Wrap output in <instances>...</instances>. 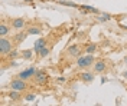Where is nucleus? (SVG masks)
Listing matches in <instances>:
<instances>
[{"mask_svg":"<svg viewBox=\"0 0 127 106\" xmlns=\"http://www.w3.org/2000/svg\"><path fill=\"white\" fill-rule=\"evenodd\" d=\"M48 80H49V77H48V73L45 72V70H38L36 75L33 76V82H35L36 85H39V86L46 85Z\"/></svg>","mask_w":127,"mask_h":106,"instance_id":"obj_4","label":"nucleus"},{"mask_svg":"<svg viewBox=\"0 0 127 106\" xmlns=\"http://www.w3.org/2000/svg\"><path fill=\"white\" fill-rule=\"evenodd\" d=\"M25 1H31V0H25Z\"/></svg>","mask_w":127,"mask_h":106,"instance_id":"obj_23","label":"nucleus"},{"mask_svg":"<svg viewBox=\"0 0 127 106\" xmlns=\"http://www.w3.org/2000/svg\"><path fill=\"white\" fill-rule=\"evenodd\" d=\"M33 53H35V50H33V49L22 50L20 56H22V59H25V60H32V59H33Z\"/></svg>","mask_w":127,"mask_h":106,"instance_id":"obj_14","label":"nucleus"},{"mask_svg":"<svg viewBox=\"0 0 127 106\" xmlns=\"http://www.w3.org/2000/svg\"><path fill=\"white\" fill-rule=\"evenodd\" d=\"M79 77H81V80L85 82V83H91V82L94 80V72L91 73V72H82V73L79 75Z\"/></svg>","mask_w":127,"mask_h":106,"instance_id":"obj_11","label":"nucleus"},{"mask_svg":"<svg viewBox=\"0 0 127 106\" xmlns=\"http://www.w3.org/2000/svg\"><path fill=\"white\" fill-rule=\"evenodd\" d=\"M10 26H12V29H15V30H22L25 26H26V20L22 19V17L12 19V20H10Z\"/></svg>","mask_w":127,"mask_h":106,"instance_id":"obj_7","label":"nucleus"},{"mask_svg":"<svg viewBox=\"0 0 127 106\" xmlns=\"http://www.w3.org/2000/svg\"><path fill=\"white\" fill-rule=\"evenodd\" d=\"M10 27L12 26L7 25L4 20H1V23H0V37H6L9 33H10Z\"/></svg>","mask_w":127,"mask_h":106,"instance_id":"obj_9","label":"nucleus"},{"mask_svg":"<svg viewBox=\"0 0 127 106\" xmlns=\"http://www.w3.org/2000/svg\"><path fill=\"white\" fill-rule=\"evenodd\" d=\"M9 88L13 90H19V92H25L26 89H29V85L26 83V80L20 79V77H16L9 83Z\"/></svg>","mask_w":127,"mask_h":106,"instance_id":"obj_3","label":"nucleus"},{"mask_svg":"<svg viewBox=\"0 0 127 106\" xmlns=\"http://www.w3.org/2000/svg\"><path fill=\"white\" fill-rule=\"evenodd\" d=\"M35 99H36V95L33 92H28L23 95V100H26V102H33Z\"/></svg>","mask_w":127,"mask_h":106,"instance_id":"obj_17","label":"nucleus"},{"mask_svg":"<svg viewBox=\"0 0 127 106\" xmlns=\"http://www.w3.org/2000/svg\"><path fill=\"white\" fill-rule=\"evenodd\" d=\"M43 46H46V40H45V39H38V40L35 42V46H33L35 53H39Z\"/></svg>","mask_w":127,"mask_h":106,"instance_id":"obj_13","label":"nucleus"},{"mask_svg":"<svg viewBox=\"0 0 127 106\" xmlns=\"http://www.w3.org/2000/svg\"><path fill=\"white\" fill-rule=\"evenodd\" d=\"M107 70V62L100 59V60H95L94 65H93V72L94 73H104Z\"/></svg>","mask_w":127,"mask_h":106,"instance_id":"obj_5","label":"nucleus"},{"mask_svg":"<svg viewBox=\"0 0 127 106\" xmlns=\"http://www.w3.org/2000/svg\"><path fill=\"white\" fill-rule=\"evenodd\" d=\"M124 62H126V63H127V57H126V59H124Z\"/></svg>","mask_w":127,"mask_h":106,"instance_id":"obj_22","label":"nucleus"},{"mask_svg":"<svg viewBox=\"0 0 127 106\" xmlns=\"http://www.w3.org/2000/svg\"><path fill=\"white\" fill-rule=\"evenodd\" d=\"M26 36H28V32H19L15 34V37L12 39V40L15 42V45H19V43H22V42L26 39Z\"/></svg>","mask_w":127,"mask_h":106,"instance_id":"obj_12","label":"nucleus"},{"mask_svg":"<svg viewBox=\"0 0 127 106\" xmlns=\"http://www.w3.org/2000/svg\"><path fill=\"white\" fill-rule=\"evenodd\" d=\"M94 62H95L94 56L91 53H87L84 56L77 57V67H79V69H90L94 65Z\"/></svg>","mask_w":127,"mask_h":106,"instance_id":"obj_1","label":"nucleus"},{"mask_svg":"<svg viewBox=\"0 0 127 106\" xmlns=\"http://www.w3.org/2000/svg\"><path fill=\"white\" fill-rule=\"evenodd\" d=\"M19 55H20V53H17V52L13 49V50H12V52H10V53L7 55V56H9V59H15V57H17Z\"/></svg>","mask_w":127,"mask_h":106,"instance_id":"obj_21","label":"nucleus"},{"mask_svg":"<svg viewBox=\"0 0 127 106\" xmlns=\"http://www.w3.org/2000/svg\"><path fill=\"white\" fill-rule=\"evenodd\" d=\"M79 9L85 10V12H91V13H95V15H100V10L95 7H91V6H79Z\"/></svg>","mask_w":127,"mask_h":106,"instance_id":"obj_18","label":"nucleus"},{"mask_svg":"<svg viewBox=\"0 0 127 106\" xmlns=\"http://www.w3.org/2000/svg\"><path fill=\"white\" fill-rule=\"evenodd\" d=\"M95 50H97V45H95V43H91V45H87V46H85V52H87V53L94 55Z\"/></svg>","mask_w":127,"mask_h":106,"instance_id":"obj_19","label":"nucleus"},{"mask_svg":"<svg viewBox=\"0 0 127 106\" xmlns=\"http://www.w3.org/2000/svg\"><path fill=\"white\" fill-rule=\"evenodd\" d=\"M36 69L35 67H28V69H25L22 70L20 73L17 75V77H20V79H23V80H29V79H33V76L36 75Z\"/></svg>","mask_w":127,"mask_h":106,"instance_id":"obj_6","label":"nucleus"},{"mask_svg":"<svg viewBox=\"0 0 127 106\" xmlns=\"http://www.w3.org/2000/svg\"><path fill=\"white\" fill-rule=\"evenodd\" d=\"M65 52L68 53V56H71V57H79V55H81V47H79V45H71V46L66 47Z\"/></svg>","mask_w":127,"mask_h":106,"instance_id":"obj_8","label":"nucleus"},{"mask_svg":"<svg viewBox=\"0 0 127 106\" xmlns=\"http://www.w3.org/2000/svg\"><path fill=\"white\" fill-rule=\"evenodd\" d=\"M7 96H9L10 100H13V102H19V100H22V92L10 89V92L7 93Z\"/></svg>","mask_w":127,"mask_h":106,"instance_id":"obj_10","label":"nucleus"},{"mask_svg":"<svg viewBox=\"0 0 127 106\" xmlns=\"http://www.w3.org/2000/svg\"><path fill=\"white\" fill-rule=\"evenodd\" d=\"M111 19V16L110 15H107V13H103V15H100V16H98V22H108V20H110Z\"/></svg>","mask_w":127,"mask_h":106,"instance_id":"obj_20","label":"nucleus"},{"mask_svg":"<svg viewBox=\"0 0 127 106\" xmlns=\"http://www.w3.org/2000/svg\"><path fill=\"white\" fill-rule=\"evenodd\" d=\"M13 49H15V42L7 39V37H0V53H1V57L3 59Z\"/></svg>","mask_w":127,"mask_h":106,"instance_id":"obj_2","label":"nucleus"},{"mask_svg":"<svg viewBox=\"0 0 127 106\" xmlns=\"http://www.w3.org/2000/svg\"><path fill=\"white\" fill-rule=\"evenodd\" d=\"M26 32H28V34H39L40 32H42V29H40V26H29L28 29H26Z\"/></svg>","mask_w":127,"mask_h":106,"instance_id":"obj_15","label":"nucleus"},{"mask_svg":"<svg viewBox=\"0 0 127 106\" xmlns=\"http://www.w3.org/2000/svg\"><path fill=\"white\" fill-rule=\"evenodd\" d=\"M49 53H51V46H48V45H46V46H43V47H42V50H40L38 55H39V59H43V57H46Z\"/></svg>","mask_w":127,"mask_h":106,"instance_id":"obj_16","label":"nucleus"}]
</instances>
